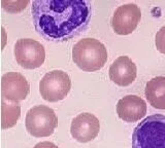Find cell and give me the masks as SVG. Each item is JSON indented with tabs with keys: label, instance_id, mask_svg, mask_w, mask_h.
Returning a JSON list of instances; mask_svg holds the SVG:
<instances>
[{
	"label": "cell",
	"instance_id": "obj_16",
	"mask_svg": "<svg viewBox=\"0 0 165 148\" xmlns=\"http://www.w3.org/2000/svg\"><path fill=\"white\" fill-rule=\"evenodd\" d=\"M33 148H59L56 144H54L53 142L50 141H44V142H39Z\"/></svg>",
	"mask_w": 165,
	"mask_h": 148
},
{
	"label": "cell",
	"instance_id": "obj_6",
	"mask_svg": "<svg viewBox=\"0 0 165 148\" xmlns=\"http://www.w3.org/2000/svg\"><path fill=\"white\" fill-rule=\"evenodd\" d=\"M14 59L24 69L39 68L46 60V51L40 42L32 38H21L14 43Z\"/></svg>",
	"mask_w": 165,
	"mask_h": 148
},
{
	"label": "cell",
	"instance_id": "obj_11",
	"mask_svg": "<svg viewBox=\"0 0 165 148\" xmlns=\"http://www.w3.org/2000/svg\"><path fill=\"white\" fill-rule=\"evenodd\" d=\"M136 76V65L126 56L116 59L109 67V78L117 86H128L135 80Z\"/></svg>",
	"mask_w": 165,
	"mask_h": 148
},
{
	"label": "cell",
	"instance_id": "obj_1",
	"mask_svg": "<svg viewBox=\"0 0 165 148\" xmlns=\"http://www.w3.org/2000/svg\"><path fill=\"white\" fill-rule=\"evenodd\" d=\"M35 30L51 42H64L83 33L92 16L91 0H33Z\"/></svg>",
	"mask_w": 165,
	"mask_h": 148
},
{
	"label": "cell",
	"instance_id": "obj_7",
	"mask_svg": "<svg viewBox=\"0 0 165 148\" xmlns=\"http://www.w3.org/2000/svg\"><path fill=\"white\" fill-rule=\"evenodd\" d=\"M142 18L140 8L134 3L119 6L112 18V27L118 35H129L136 29Z\"/></svg>",
	"mask_w": 165,
	"mask_h": 148
},
{
	"label": "cell",
	"instance_id": "obj_8",
	"mask_svg": "<svg viewBox=\"0 0 165 148\" xmlns=\"http://www.w3.org/2000/svg\"><path fill=\"white\" fill-rule=\"evenodd\" d=\"M30 92L28 80L19 72H7L1 78L2 100L12 103H19L27 98Z\"/></svg>",
	"mask_w": 165,
	"mask_h": 148
},
{
	"label": "cell",
	"instance_id": "obj_9",
	"mask_svg": "<svg viewBox=\"0 0 165 148\" xmlns=\"http://www.w3.org/2000/svg\"><path fill=\"white\" fill-rule=\"evenodd\" d=\"M99 120L92 113H81L75 116L71 121V136L75 140L81 143H87L94 140L99 134Z\"/></svg>",
	"mask_w": 165,
	"mask_h": 148
},
{
	"label": "cell",
	"instance_id": "obj_3",
	"mask_svg": "<svg viewBox=\"0 0 165 148\" xmlns=\"http://www.w3.org/2000/svg\"><path fill=\"white\" fill-rule=\"evenodd\" d=\"M132 148H165V115L154 114L140 121L133 131Z\"/></svg>",
	"mask_w": 165,
	"mask_h": 148
},
{
	"label": "cell",
	"instance_id": "obj_4",
	"mask_svg": "<svg viewBox=\"0 0 165 148\" xmlns=\"http://www.w3.org/2000/svg\"><path fill=\"white\" fill-rule=\"evenodd\" d=\"M25 125L28 133L35 138L51 136L58 125L55 111L46 105H37L29 109L26 114Z\"/></svg>",
	"mask_w": 165,
	"mask_h": 148
},
{
	"label": "cell",
	"instance_id": "obj_15",
	"mask_svg": "<svg viewBox=\"0 0 165 148\" xmlns=\"http://www.w3.org/2000/svg\"><path fill=\"white\" fill-rule=\"evenodd\" d=\"M155 42H156V47H157V49H158L161 53H164L165 55V26L161 28L160 30L157 32Z\"/></svg>",
	"mask_w": 165,
	"mask_h": 148
},
{
	"label": "cell",
	"instance_id": "obj_2",
	"mask_svg": "<svg viewBox=\"0 0 165 148\" xmlns=\"http://www.w3.org/2000/svg\"><path fill=\"white\" fill-rule=\"evenodd\" d=\"M72 60L83 71H98L107 62L106 47L95 38H83L72 47Z\"/></svg>",
	"mask_w": 165,
	"mask_h": 148
},
{
	"label": "cell",
	"instance_id": "obj_10",
	"mask_svg": "<svg viewBox=\"0 0 165 148\" xmlns=\"http://www.w3.org/2000/svg\"><path fill=\"white\" fill-rule=\"evenodd\" d=\"M117 113L126 123H136L146 113V104L144 99L135 95H128L117 103Z\"/></svg>",
	"mask_w": 165,
	"mask_h": 148
},
{
	"label": "cell",
	"instance_id": "obj_13",
	"mask_svg": "<svg viewBox=\"0 0 165 148\" xmlns=\"http://www.w3.org/2000/svg\"><path fill=\"white\" fill-rule=\"evenodd\" d=\"M21 116V107L18 103L1 102V127L3 130L14 127Z\"/></svg>",
	"mask_w": 165,
	"mask_h": 148
},
{
	"label": "cell",
	"instance_id": "obj_14",
	"mask_svg": "<svg viewBox=\"0 0 165 148\" xmlns=\"http://www.w3.org/2000/svg\"><path fill=\"white\" fill-rule=\"evenodd\" d=\"M30 0H1V6L7 14H20L28 6Z\"/></svg>",
	"mask_w": 165,
	"mask_h": 148
},
{
	"label": "cell",
	"instance_id": "obj_12",
	"mask_svg": "<svg viewBox=\"0 0 165 148\" xmlns=\"http://www.w3.org/2000/svg\"><path fill=\"white\" fill-rule=\"evenodd\" d=\"M146 97L156 109H165V77H154L146 82Z\"/></svg>",
	"mask_w": 165,
	"mask_h": 148
},
{
	"label": "cell",
	"instance_id": "obj_5",
	"mask_svg": "<svg viewBox=\"0 0 165 148\" xmlns=\"http://www.w3.org/2000/svg\"><path fill=\"white\" fill-rule=\"evenodd\" d=\"M71 88V80L65 71L52 70L44 74L39 82V92L48 102H58L65 99Z\"/></svg>",
	"mask_w": 165,
	"mask_h": 148
}]
</instances>
